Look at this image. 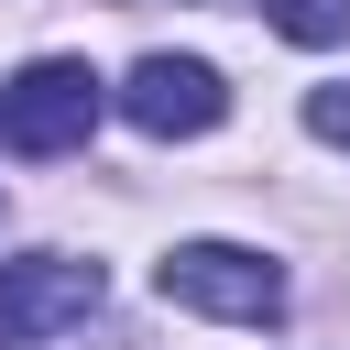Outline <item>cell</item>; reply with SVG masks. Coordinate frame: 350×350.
<instances>
[{
    "instance_id": "obj_6",
    "label": "cell",
    "mask_w": 350,
    "mask_h": 350,
    "mask_svg": "<svg viewBox=\"0 0 350 350\" xmlns=\"http://www.w3.org/2000/svg\"><path fill=\"white\" fill-rule=\"evenodd\" d=\"M306 131H317V142H339V153H350V88H317V98H306Z\"/></svg>"
},
{
    "instance_id": "obj_1",
    "label": "cell",
    "mask_w": 350,
    "mask_h": 350,
    "mask_svg": "<svg viewBox=\"0 0 350 350\" xmlns=\"http://www.w3.org/2000/svg\"><path fill=\"white\" fill-rule=\"evenodd\" d=\"M153 284H164V306H197V317H230V328H273L284 317V273L262 252H241V241H175L153 262Z\"/></svg>"
},
{
    "instance_id": "obj_5",
    "label": "cell",
    "mask_w": 350,
    "mask_h": 350,
    "mask_svg": "<svg viewBox=\"0 0 350 350\" xmlns=\"http://www.w3.org/2000/svg\"><path fill=\"white\" fill-rule=\"evenodd\" d=\"M262 22L284 44H350V0H262Z\"/></svg>"
},
{
    "instance_id": "obj_2",
    "label": "cell",
    "mask_w": 350,
    "mask_h": 350,
    "mask_svg": "<svg viewBox=\"0 0 350 350\" xmlns=\"http://www.w3.org/2000/svg\"><path fill=\"white\" fill-rule=\"evenodd\" d=\"M98 131V77L77 66V55H44V66H22L11 88H0V142L11 153H77Z\"/></svg>"
},
{
    "instance_id": "obj_3",
    "label": "cell",
    "mask_w": 350,
    "mask_h": 350,
    "mask_svg": "<svg viewBox=\"0 0 350 350\" xmlns=\"http://www.w3.org/2000/svg\"><path fill=\"white\" fill-rule=\"evenodd\" d=\"M98 262H77V252H22V262H0V350H33V339H55V328H77L88 306H98Z\"/></svg>"
},
{
    "instance_id": "obj_4",
    "label": "cell",
    "mask_w": 350,
    "mask_h": 350,
    "mask_svg": "<svg viewBox=\"0 0 350 350\" xmlns=\"http://www.w3.org/2000/svg\"><path fill=\"white\" fill-rule=\"evenodd\" d=\"M219 109H230V88H219L208 55H142L120 77V120L153 131V142H197V131H219Z\"/></svg>"
}]
</instances>
